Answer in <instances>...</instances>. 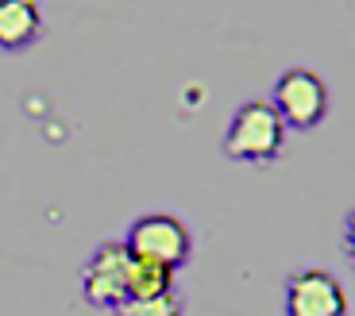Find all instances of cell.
I'll use <instances>...</instances> for the list:
<instances>
[{
    "label": "cell",
    "mask_w": 355,
    "mask_h": 316,
    "mask_svg": "<svg viewBox=\"0 0 355 316\" xmlns=\"http://www.w3.org/2000/svg\"><path fill=\"white\" fill-rule=\"evenodd\" d=\"M46 31L43 0H0V54L35 46Z\"/></svg>",
    "instance_id": "8992f818"
},
{
    "label": "cell",
    "mask_w": 355,
    "mask_h": 316,
    "mask_svg": "<svg viewBox=\"0 0 355 316\" xmlns=\"http://www.w3.org/2000/svg\"><path fill=\"white\" fill-rule=\"evenodd\" d=\"M286 135H290V128H286V120L278 116V108L263 97H251L232 112L220 147L232 162L270 166V162H278V155L286 150Z\"/></svg>",
    "instance_id": "6da1fadb"
},
{
    "label": "cell",
    "mask_w": 355,
    "mask_h": 316,
    "mask_svg": "<svg viewBox=\"0 0 355 316\" xmlns=\"http://www.w3.org/2000/svg\"><path fill=\"white\" fill-rule=\"evenodd\" d=\"M139 258L132 255V247L124 239H105L89 251V258L81 263V297L93 308H116L132 297V281Z\"/></svg>",
    "instance_id": "7a4b0ae2"
},
{
    "label": "cell",
    "mask_w": 355,
    "mask_h": 316,
    "mask_svg": "<svg viewBox=\"0 0 355 316\" xmlns=\"http://www.w3.org/2000/svg\"><path fill=\"white\" fill-rule=\"evenodd\" d=\"M124 243L132 247L135 258L166 266V270H178V266H186L193 258V231L174 212H143V216H135Z\"/></svg>",
    "instance_id": "277c9868"
},
{
    "label": "cell",
    "mask_w": 355,
    "mask_h": 316,
    "mask_svg": "<svg viewBox=\"0 0 355 316\" xmlns=\"http://www.w3.org/2000/svg\"><path fill=\"white\" fill-rule=\"evenodd\" d=\"M340 243H344V258L355 270V209L344 212V228H340Z\"/></svg>",
    "instance_id": "ba28073f"
},
{
    "label": "cell",
    "mask_w": 355,
    "mask_h": 316,
    "mask_svg": "<svg viewBox=\"0 0 355 316\" xmlns=\"http://www.w3.org/2000/svg\"><path fill=\"white\" fill-rule=\"evenodd\" d=\"M186 313V297L178 293V286L159 293H139V297H128L124 305L116 308V316H182Z\"/></svg>",
    "instance_id": "52a82bcc"
},
{
    "label": "cell",
    "mask_w": 355,
    "mask_h": 316,
    "mask_svg": "<svg viewBox=\"0 0 355 316\" xmlns=\"http://www.w3.org/2000/svg\"><path fill=\"white\" fill-rule=\"evenodd\" d=\"M270 105L278 108L290 132H313L332 108V89L313 66H286L270 89Z\"/></svg>",
    "instance_id": "3957f363"
},
{
    "label": "cell",
    "mask_w": 355,
    "mask_h": 316,
    "mask_svg": "<svg viewBox=\"0 0 355 316\" xmlns=\"http://www.w3.org/2000/svg\"><path fill=\"white\" fill-rule=\"evenodd\" d=\"M352 297L324 266H297L282 278V316H347Z\"/></svg>",
    "instance_id": "5b68a950"
}]
</instances>
